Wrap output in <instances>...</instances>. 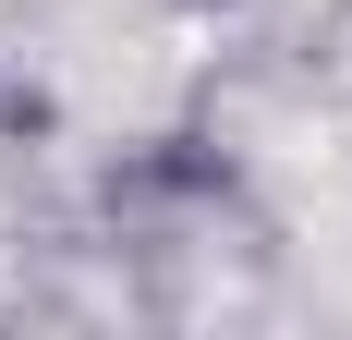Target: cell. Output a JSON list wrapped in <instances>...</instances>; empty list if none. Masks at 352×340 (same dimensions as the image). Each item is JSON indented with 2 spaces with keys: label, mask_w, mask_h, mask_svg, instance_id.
I'll return each instance as SVG.
<instances>
[{
  "label": "cell",
  "mask_w": 352,
  "mask_h": 340,
  "mask_svg": "<svg viewBox=\"0 0 352 340\" xmlns=\"http://www.w3.org/2000/svg\"><path fill=\"white\" fill-rule=\"evenodd\" d=\"M195 12H219V0H195Z\"/></svg>",
  "instance_id": "1"
}]
</instances>
